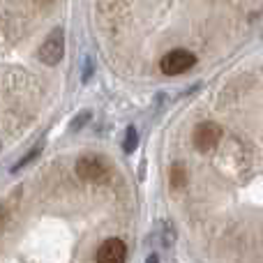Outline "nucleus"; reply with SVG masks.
I'll use <instances>...</instances> for the list:
<instances>
[{"label":"nucleus","mask_w":263,"mask_h":263,"mask_svg":"<svg viewBox=\"0 0 263 263\" xmlns=\"http://www.w3.org/2000/svg\"><path fill=\"white\" fill-rule=\"evenodd\" d=\"M194 65H196V55L187 49H173L159 60L162 72L168 74V77H176V74L187 72V69H192Z\"/></svg>","instance_id":"f257e3e1"},{"label":"nucleus","mask_w":263,"mask_h":263,"mask_svg":"<svg viewBox=\"0 0 263 263\" xmlns=\"http://www.w3.org/2000/svg\"><path fill=\"white\" fill-rule=\"evenodd\" d=\"M171 185L176 187H185L187 185V168H185V164H173L171 166Z\"/></svg>","instance_id":"423d86ee"},{"label":"nucleus","mask_w":263,"mask_h":263,"mask_svg":"<svg viewBox=\"0 0 263 263\" xmlns=\"http://www.w3.org/2000/svg\"><path fill=\"white\" fill-rule=\"evenodd\" d=\"M148 263H157V256H150V259H148Z\"/></svg>","instance_id":"1a4fd4ad"},{"label":"nucleus","mask_w":263,"mask_h":263,"mask_svg":"<svg viewBox=\"0 0 263 263\" xmlns=\"http://www.w3.org/2000/svg\"><path fill=\"white\" fill-rule=\"evenodd\" d=\"M65 55V35L60 28H55L49 37L44 40V44L40 46V60L44 65H58Z\"/></svg>","instance_id":"f03ea898"},{"label":"nucleus","mask_w":263,"mask_h":263,"mask_svg":"<svg viewBox=\"0 0 263 263\" xmlns=\"http://www.w3.org/2000/svg\"><path fill=\"white\" fill-rule=\"evenodd\" d=\"M109 171V162L100 155H83L77 162V176L81 180H100Z\"/></svg>","instance_id":"7ed1b4c3"},{"label":"nucleus","mask_w":263,"mask_h":263,"mask_svg":"<svg viewBox=\"0 0 263 263\" xmlns=\"http://www.w3.org/2000/svg\"><path fill=\"white\" fill-rule=\"evenodd\" d=\"M134 145H136V129L129 127V129H127V143H125L127 153H132V150H134Z\"/></svg>","instance_id":"0eeeda50"},{"label":"nucleus","mask_w":263,"mask_h":263,"mask_svg":"<svg viewBox=\"0 0 263 263\" xmlns=\"http://www.w3.org/2000/svg\"><path fill=\"white\" fill-rule=\"evenodd\" d=\"M127 259V247L120 238H109L97 250V263H125Z\"/></svg>","instance_id":"39448f33"},{"label":"nucleus","mask_w":263,"mask_h":263,"mask_svg":"<svg viewBox=\"0 0 263 263\" xmlns=\"http://www.w3.org/2000/svg\"><path fill=\"white\" fill-rule=\"evenodd\" d=\"M219 139H222V127L217 123H201L192 134L194 148L201 150V153H210L219 143Z\"/></svg>","instance_id":"20e7f679"},{"label":"nucleus","mask_w":263,"mask_h":263,"mask_svg":"<svg viewBox=\"0 0 263 263\" xmlns=\"http://www.w3.org/2000/svg\"><path fill=\"white\" fill-rule=\"evenodd\" d=\"M3 224H5V210H3V205H0V229H3Z\"/></svg>","instance_id":"6e6552de"}]
</instances>
